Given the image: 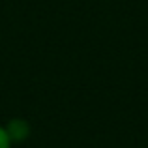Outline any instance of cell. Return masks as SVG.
<instances>
[{"label": "cell", "mask_w": 148, "mask_h": 148, "mask_svg": "<svg viewBox=\"0 0 148 148\" xmlns=\"http://www.w3.org/2000/svg\"><path fill=\"white\" fill-rule=\"evenodd\" d=\"M0 148H10V137L4 127H0Z\"/></svg>", "instance_id": "obj_2"}, {"label": "cell", "mask_w": 148, "mask_h": 148, "mask_svg": "<svg viewBox=\"0 0 148 148\" xmlns=\"http://www.w3.org/2000/svg\"><path fill=\"white\" fill-rule=\"evenodd\" d=\"M6 133L10 141H23L28 135V124L25 120H11L6 127Z\"/></svg>", "instance_id": "obj_1"}]
</instances>
